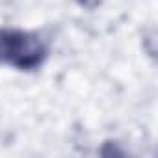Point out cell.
<instances>
[{"instance_id":"obj_1","label":"cell","mask_w":158,"mask_h":158,"mask_svg":"<svg viewBox=\"0 0 158 158\" xmlns=\"http://www.w3.org/2000/svg\"><path fill=\"white\" fill-rule=\"evenodd\" d=\"M47 56L48 48L37 34L21 28H0V65L35 71L45 63Z\"/></svg>"}]
</instances>
